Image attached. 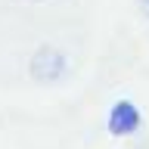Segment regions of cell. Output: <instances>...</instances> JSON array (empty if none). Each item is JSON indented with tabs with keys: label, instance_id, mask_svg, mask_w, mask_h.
<instances>
[{
	"label": "cell",
	"instance_id": "1",
	"mask_svg": "<svg viewBox=\"0 0 149 149\" xmlns=\"http://www.w3.org/2000/svg\"><path fill=\"white\" fill-rule=\"evenodd\" d=\"M65 53L62 50H56V47H37L34 56H31V65H28V72L34 81H59L65 74Z\"/></svg>",
	"mask_w": 149,
	"mask_h": 149
},
{
	"label": "cell",
	"instance_id": "2",
	"mask_svg": "<svg viewBox=\"0 0 149 149\" xmlns=\"http://www.w3.org/2000/svg\"><path fill=\"white\" fill-rule=\"evenodd\" d=\"M137 127H140V109L130 100L115 102L112 112H109V130L115 137H127V134H134Z\"/></svg>",
	"mask_w": 149,
	"mask_h": 149
},
{
	"label": "cell",
	"instance_id": "3",
	"mask_svg": "<svg viewBox=\"0 0 149 149\" xmlns=\"http://www.w3.org/2000/svg\"><path fill=\"white\" fill-rule=\"evenodd\" d=\"M137 3H140V9H143V16L149 19V0H137Z\"/></svg>",
	"mask_w": 149,
	"mask_h": 149
}]
</instances>
